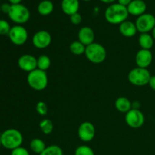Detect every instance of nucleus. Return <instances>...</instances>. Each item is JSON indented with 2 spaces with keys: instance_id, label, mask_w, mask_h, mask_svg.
I'll list each match as a JSON object with an SVG mask.
<instances>
[{
  "instance_id": "nucleus-19",
  "label": "nucleus",
  "mask_w": 155,
  "mask_h": 155,
  "mask_svg": "<svg viewBox=\"0 0 155 155\" xmlns=\"http://www.w3.org/2000/svg\"><path fill=\"white\" fill-rule=\"evenodd\" d=\"M54 4L50 0H42L37 6L38 13L42 16H47L54 11Z\"/></svg>"
},
{
  "instance_id": "nucleus-17",
  "label": "nucleus",
  "mask_w": 155,
  "mask_h": 155,
  "mask_svg": "<svg viewBox=\"0 0 155 155\" xmlns=\"http://www.w3.org/2000/svg\"><path fill=\"white\" fill-rule=\"evenodd\" d=\"M62 12L69 16L77 13L80 8V1L79 0H62L61 1Z\"/></svg>"
},
{
  "instance_id": "nucleus-18",
  "label": "nucleus",
  "mask_w": 155,
  "mask_h": 155,
  "mask_svg": "<svg viewBox=\"0 0 155 155\" xmlns=\"http://www.w3.org/2000/svg\"><path fill=\"white\" fill-rule=\"evenodd\" d=\"M115 107L118 111L127 114L133 108V104L126 97H119L115 101Z\"/></svg>"
},
{
  "instance_id": "nucleus-29",
  "label": "nucleus",
  "mask_w": 155,
  "mask_h": 155,
  "mask_svg": "<svg viewBox=\"0 0 155 155\" xmlns=\"http://www.w3.org/2000/svg\"><path fill=\"white\" fill-rule=\"evenodd\" d=\"M82 20H83V18H82L81 15L79 12L70 16V21H71V22L74 25H79V24H80L82 22Z\"/></svg>"
},
{
  "instance_id": "nucleus-39",
  "label": "nucleus",
  "mask_w": 155,
  "mask_h": 155,
  "mask_svg": "<svg viewBox=\"0 0 155 155\" xmlns=\"http://www.w3.org/2000/svg\"><path fill=\"white\" fill-rule=\"evenodd\" d=\"M0 12H1V5H0Z\"/></svg>"
},
{
  "instance_id": "nucleus-22",
  "label": "nucleus",
  "mask_w": 155,
  "mask_h": 155,
  "mask_svg": "<svg viewBox=\"0 0 155 155\" xmlns=\"http://www.w3.org/2000/svg\"><path fill=\"white\" fill-rule=\"evenodd\" d=\"M86 45H83L82 42L80 41H74L71 42L70 45V51L72 54L74 55H82V54H85V51H86Z\"/></svg>"
},
{
  "instance_id": "nucleus-16",
  "label": "nucleus",
  "mask_w": 155,
  "mask_h": 155,
  "mask_svg": "<svg viewBox=\"0 0 155 155\" xmlns=\"http://www.w3.org/2000/svg\"><path fill=\"white\" fill-rule=\"evenodd\" d=\"M119 30L122 36L127 38L133 37L138 32L136 24L130 21H125L120 24Z\"/></svg>"
},
{
  "instance_id": "nucleus-1",
  "label": "nucleus",
  "mask_w": 155,
  "mask_h": 155,
  "mask_svg": "<svg viewBox=\"0 0 155 155\" xmlns=\"http://www.w3.org/2000/svg\"><path fill=\"white\" fill-rule=\"evenodd\" d=\"M129 12L126 6L119 3L110 4L104 12V18L110 24H120L127 21Z\"/></svg>"
},
{
  "instance_id": "nucleus-9",
  "label": "nucleus",
  "mask_w": 155,
  "mask_h": 155,
  "mask_svg": "<svg viewBox=\"0 0 155 155\" xmlns=\"http://www.w3.org/2000/svg\"><path fill=\"white\" fill-rule=\"evenodd\" d=\"M125 121L127 125L131 128H140L145 123V116L139 109L132 108L126 114Z\"/></svg>"
},
{
  "instance_id": "nucleus-11",
  "label": "nucleus",
  "mask_w": 155,
  "mask_h": 155,
  "mask_svg": "<svg viewBox=\"0 0 155 155\" xmlns=\"http://www.w3.org/2000/svg\"><path fill=\"white\" fill-rule=\"evenodd\" d=\"M33 45L39 49H44L50 45L51 42V36L46 30L37 31L32 39Z\"/></svg>"
},
{
  "instance_id": "nucleus-23",
  "label": "nucleus",
  "mask_w": 155,
  "mask_h": 155,
  "mask_svg": "<svg viewBox=\"0 0 155 155\" xmlns=\"http://www.w3.org/2000/svg\"><path fill=\"white\" fill-rule=\"evenodd\" d=\"M51 66V59L48 56L42 54L37 58V68L41 71H46Z\"/></svg>"
},
{
  "instance_id": "nucleus-2",
  "label": "nucleus",
  "mask_w": 155,
  "mask_h": 155,
  "mask_svg": "<svg viewBox=\"0 0 155 155\" xmlns=\"http://www.w3.org/2000/svg\"><path fill=\"white\" fill-rule=\"evenodd\" d=\"M0 138L2 146L11 151L21 147L24 142L23 135L16 129H8L5 130L0 136Z\"/></svg>"
},
{
  "instance_id": "nucleus-3",
  "label": "nucleus",
  "mask_w": 155,
  "mask_h": 155,
  "mask_svg": "<svg viewBox=\"0 0 155 155\" xmlns=\"http://www.w3.org/2000/svg\"><path fill=\"white\" fill-rule=\"evenodd\" d=\"M27 81L29 86L36 91H42L48 86V75L46 72L36 68L28 73Z\"/></svg>"
},
{
  "instance_id": "nucleus-34",
  "label": "nucleus",
  "mask_w": 155,
  "mask_h": 155,
  "mask_svg": "<svg viewBox=\"0 0 155 155\" xmlns=\"http://www.w3.org/2000/svg\"><path fill=\"white\" fill-rule=\"evenodd\" d=\"M23 0H8L9 3L11 5H17V4H21V2Z\"/></svg>"
},
{
  "instance_id": "nucleus-28",
  "label": "nucleus",
  "mask_w": 155,
  "mask_h": 155,
  "mask_svg": "<svg viewBox=\"0 0 155 155\" xmlns=\"http://www.w3.org/2000/svg\"><path fill=\"white\" fill-rule=\"evenodd\" d=\"M11 28L12 27L7 21L0 20V35H2V36L8 35Z\"/></svg>"
},
{
  "instance_id": "nucleus-7",
  "label": "nucleus",
  "mask_w": 155,
  "mask_h": 155,
  "mask_svg": "<svg viewBox=\"0 0 155 155\" xmlns=\"http://www.w3.org/2000/svg\"><path fill=\"white\" fill-rule=\"evenodd\" d=\"M138 32L140 33H148L155 27V17L150 13H145L138 17L136 21Z\"/></svg>"
},
{
  "instance_id": "nucleus-32",
  "label": "nucleus",
  "mask_w": 155,
  "mask_h": 155,
  "mask_svg": "<svg viewBox=\"0 0 155 155\" xmlns=\"http://www.w3.org/2000/svg\"><path fill=\"white\" fill-rule=\"evenodd\" d=\"M148 85H149L151 89L155 91V76H151V79L149 80V83H148Z\"/></svg>"
},
{
  "instance_id": "nucleus-12",
  "label": "nucleus",
  "mask_w": 155,
  "mask_h": 155,
  "mask_svg": "<svg viewBox=\"0 0 155 155\" xmlns=\"http://www.w3.org/2000/svg\"><path fill=\"white\" fill-rule=\"evenodd\" d=\"M18 64L22 71L30 73L37 68V58L32 54H23L18 58Z\"/></svg>"
},
{
  "instance_id": "nucleus-26",
  "label": "nucleus",
  "mask_w": 155,
  "mask_h": 155,
  "mask_svg": "<svg viewBox=\"0 0 155 155\" xmlns=\"http://www.w3.org/2000/svg\"><path fill=\"white\" fill-rule=\"evenodd\" d=\"M74 155H95V153L89 146L80 145L75 150Z\"/></svg>"
},
{
  "instance_id": "nucleus-6",
  "label": "nucleus",
  "mask_w": 155,
  "mask_h": 155,
  "mask_svg": "<svg viewBox=\"0 0 155 155\" xmlns=\"http://www.w3.org/2000/svg\"><path fill=\"white\" fill-rule=\"evenodd\" d=\"M151 75L147 68H133L128 74V80L131 84L136 86H146L149 83Z\"/></svg>"
},
{
  "instance_id": "nucleus-4",
  "label": "nucleus",
  "mask_w": 155,
  "mask_h": 155,
  "mask_svg": "<svg viewBox=\"0 0 155 155\" xmlns=\"http://www.w3.org/2000/svg\"><path fill=\"white\" fill-rule=\"evenodd\" d=\"M85 55L86 58L93 64H101L107 57L105 48L98 42H93L86 47Z\"/></svg>"
},
{
  "instance_id": "nucleus-24",
  "label": "nucleus",
  "mask_w": 155,
  "mask_h": 155,
  "mask_svg": "<svg viewBox=\"0 0 155 155\" xmlns=\"http://www.w3.org/2000/svg\"><path fill=\"white\" fill-rule=\"evenodd\" d=\"M39 128L44 134L49 135L54 130V124L51 120L44 119L39 123Z\"/></svg>"
},
{
  "instance_id": "nucleus-15",
  "label": "nucleus",
  "mask_w": 155,
  "mask_h": 155,
  "mask_svg": "<svg viewBox=\"0 0 155 155\" xmlns=\"http://www.w3.org/2000/svg\"><path fill=\"white\" fill-rule=\"evenodd\" d=\"M127 8L130 15L139 17L145 13L147 5L144 0H133Z\"/></svg>"
},
{
  "instance_id": "nucleus-20",
  "label": "nucleus",
  "mask_w": 155,
  "mask_h": 155,
  "mask_svg": "<svg viewBox=\"0 0 155 155\" xmlns=\"http://www.w3.org/2000/svg\"><path fill=\"white\" fill-rule=\"evenodd\" d=\"M154 38L149 33H141L139 37V44L142 49L151 50L154 45Z\"/></svg>"
},
{
  "instance_id": "nucleus-27",
  "label": "nucleus",
  "mask_w": 155,
  "mask_h": 155,
  "mask_svg": "<svg viewBox=\"0 0 155 155\" xmlns=\"http://www.w3.org/2000/svg\"><path fill=\"white\" fill-rule=\"evenodd\" d=\"M36 110L41 116H45L48 114V106L44 101H39L36 105Z\"/></svg>"
},
{
  "instance_id": "nucleus-38",
  "label": "nucleus",
  "mask_w": 155,
  "mask_h": 155,
  "mask_svg": "<svg viewBox=\"0 0 155 155\" xmlns=\"http://www.w3.org/2000/svg\"><path fill=\"white\" fill-rule=\"evenodd\" d=\"M83 1H84V2H89V1H91V0H83Z\"/></svg>"
},
{
  "instance_id": "nucleus-31",
  "label": "nucleus",
  "mask_w": 155,
  "mask_h": 155,
  "mask_svg": "<svg viewBox=\"0 0 155 155\" xmlns=\"http://www.w3.org/2000/svg\"><path fill=\"white\" fill-rule=\"evenodd\" d=\"M11 6H12V5L10 3H3L2 5H1V12L8 15V12H10Z\"/></svg>"
},
{
  "instance_id": "nucleus-5",
  "label": "nucleus",
  "mask_w": 155,
  "mask_h": 155,
  "mask_svg": "<svg viewBox=\"0 0 155 155\" xmlns=\"http://www.w3.org/2000/svg\"><path fill=\"white\" fill-rule=\"evenodd\" d=\"M11 21L18 25L25 24L30 20V12L25 5L22 4L12 5L10 12L8 14Z\"/></svg>"
},
{
  "instance_id": "nucleus-8",
  "label": "nucleus",
  "mask_w": 155,
  "mask_h": 155,
  "mask_svg": "<svg viewBox=\"0 0 155 155\" xmlns=\"http://www.w3.org/2000/svg\"><path fill=\"white\" fill-rule=\"evenodd\" d=\"M8 36L11 42L16 45H24L28 39L27 30L22 25H15L12 27Z\"/></svg>"
},
{
  "instance_id": "nucleus-13",
  "label": "nucleus",
  "mask_w": 155,
  "mask_h": 155,
  "mask_svg": "<svg viewBox=\"0 0 155 155\" xmlns=\"http://www.w3.org/2000/svg\"><path fill=\"white\" fill-rule=\"evenodd\" d=\"M136 64L137 67L142 68H148L153 61V54L151 50L141 48L136 54Z\"/></svg>"
},
{
  "instance_id": "nucleus-36",
  "label": "nucleus",
  "mask_w": 155,
  "mask_h": 155,
  "mask_svg": "<svg viewBox=\"0 0 155 155\" xmlns=\"http://www.w3.org/2000/svg\"><path fill=\"white\" fill-rule=\"evenodd\" d=\"M152 36H153V38H154V39H155V27H154V28L153 29V30L152 31Z\"/></svg>"
},
{
  "instance_id": "nucleus-30",
  "label": "nucleus",
  "mask_w": 155,
  "mask_h": 155,
  "mask_svg": "<svg viewBox=\"0 0 155 155\" xmlns=\"http://www.w3.org/2000/svg\"><path fill=\"white\" fill-rule=\"evenodd\" d=\"M11 155H30L28 150L26 149L24 147L21 146L15 149L12 150L11 152Z\"/></svg>"
},
{
  "instance_id": "nucleus-33",
  "label": "nucleus",
  "mask_w": 155,
  "mask_h": 155,
  "mask_svg": "<svg viewBox=\"0 0 155 155\" xmlns=\"http://www.w3.org/2000/svg\"><path fill=\"white\" fill-rule=\"evenodd\" d=\"M117 3H119V4L127 7V6L130 5V3L133 0H117Z\"/></svg>"
},
{
  "instance_id": "nucleus-25",
  "label": "nucleus",
  "mask_w": 155,
  "mask_h": 155,
  "mask_svg": "<svg viewBox=\"0 0 155 155\" xmlns=\"http://www.w3.org/2000/svg\"><path fill=\"white\" fill-rule=\"evenodd\" d=\"M39 155H64L61 148L58 145H51L46 147Z\"/></svg>"
},
{
  "instance_id": "nucleus-35",
  "label": "nucleus",
  "mask_w": 155,
  "mask_h": 155,
  "mask_svg": "<svg viewBox=\"0 0 155 155\" xmlns=\"http://www.w3.org/2000/svg\"><path fill=\"white\" fill-rule=\"evenodd\" d=\"M100 1L103 3H105V4H113L117 0H100Z\"/></svg>"
},
{
  "instance_id": "nucleus-14",
  "label": "nucleus",
  "mask_w": 155,
  "mask_h": 155,
  "mask_svg": "<svg viewBox=\"0 0 155 155\" xmlns=\"http://www.w3.org/2000/svg\"><path fill=\"white\" fill-rule=\"evenodd\" d=\"M95 33L89 27H83L78 32V40L86 46L95 42Z\"/></svg>"
},
{
  "instance_id": "nucleus-37",
  "label": "nucleus",
  "mask_w": 155,
  "mask_h": 155,
  "mask_svg": "<svg viewBox=\"0 0 155 155\" xmlns=\"http://www.w3.org/2000/svg\"><path fill=\"white\" fill-rule=\"evenodd\" d=\"M2 146V142H1V138H0V147Z\"/></svg>"
},
{
  "instance_id": "nucleus-10",
  "label": "nucleus",
  "mask_w": 155,
  "mask_h": 155,
  "mask_svg": "<svg viewBox=\"0 0 155 155\" xmlns=\"http://www.w3.org/2000/svg\"><path fill=\"white\" fill-rule=\"evenodd\" d=\"M95 126L89 121H85L79 127L78 136L83 142H89L95 138Z\"/></svg>"
},
{
  "instance_id": "nucleus-21",
  "label": "nucleus",
  "mask_w": 155,
  "mask_h": 155,
  "mask_svg": "<svg viewBox=\"0 0 155 155\" xmlns=\"http://www.w3.org/2000/svg\"><path fill=\"white\" fill-rule=\"evenodd\" d=\"M30 147L33 153H36L38 154H40L46 148L45 142L39 138L32 139L30 144Z\"/></svg>"
}]
</instances>
